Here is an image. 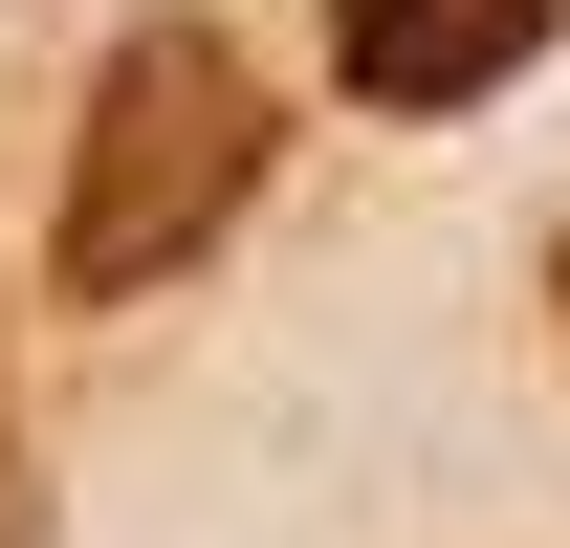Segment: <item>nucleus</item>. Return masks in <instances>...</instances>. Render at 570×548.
I'll return each instance as SVG.
<instances>
[{"mask_svg":"<svg viewBox=\"0 0 570 548\" xmlns=\"http://www.w3.org/2000/svg\"><path fill=\"white\" fill-rule=\"evenodd\" d=\"M570 0H330V88L352 110H483V88L549 67Z\"/></svg>","mask_w":570,"mask_h":548,"instance_id":"obj_2","label":"nucleus"},{"mask_svg":"<svg viewBox=\"0 0 570 548\" xmlns=\"http://www.w3.org/2000/svg\"><path fill=\"white\" fill-rule=\"evenodd\" d=\"M549 351H570V242H549Z\"/></svg>","mask_w":570,"mask_h":548,"instance_id":"obj_4","label":"nucleus"},{"mask_svg":"<svg viewBox=\"0 0 570 548\" xmlns=\"http://www.w3.org/2000/svg\"><path fill=\"white\" fill-rule=\"evenodd\" d=\"M22 527H45V505H22V439H0V548H22Z\"/></svg>","mask_w":570,"mask_h":548,"instance_id":"obj_3","label":"nucleus"},{"mask_svg":"<svg viewBox=\"0 0 570 548\" xmlns=\"http://www.w3.org/2000/svg\"><path fill=\"white\" fill-rule=\"evenodd\" d=\"M264 176H285V88L242 67L219 22H132V45L88 67V110H67V198H45L67 307H132V285L219 264Z\"/></svg>","mask_w":570,"mask_h":548,"instance_id":"obj_1","label":"nucleus"}]
</instances>
